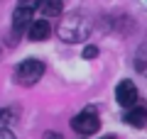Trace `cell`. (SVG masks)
Segmentation results:
<instances>
[{"instance_id": "cell-6", "label": "cell", "mask_w": 147, "mask_h": 139, "mask_svg": "<svg viewBox=\"0 0 147 139\" xmlns=\"http://www.w3.org/2000/svg\"><path fill=\"white\" fill-rule=\"evenodd\" d=\"M125 122L132 127H145L147 124V105H132L125 112Z\"/></svg>"}, {"instance_id": "cell-5", "label": "cell", "mask_w": 147, "mask_h": 139, "mask_svg": "<svg viewBox=\"0 0 147 139\" xmlns=\"http://www.w3.org/2000/svg\"><path fill=\"white\" fill-rule=\"evenodd\" d=\"M115 100L123 105V108H132L137 103V88L132 81H120L115 88Z\"/></svg>"}, {"instance_id": "cell-10", "label": "cell", "mask_w": 147, "mask_h": 139, "mask_svg": "<svg viewBox=\"0 0 147 139\" xmlns=\"http://www.w3.org/2000/svg\"><path fill=\"white\" fill-rule=\"evenodd\" d=\"M12 120H15L12 110H0V124H10Z\"/></svg>"}, {"instance_id": "cell-9", "label": "cell", "mask_w": 147, "mask_h": 139, "mask_svg": "<svg viewBox=\"0 0 147 139\" xmlns=\"http://www.w3.org/2000/svg\"><path fill=\"white\" fill-rule=\"evenodd\" d=\"M135 66L140 73H145L147 76V44L140 46V51H137V59H135Z\"/></svg>"}, {"instance_id": "cell-14", "label": "cell", "mask_w": 147, "mask_h": 139, "mask_svg": "<svg viewBox=\"0 0 147 139\" xmlns=\"http://www.w3.org/2000/svg\"><path fill=\"white\" fill-rule=\"evenodd\" d=\"M103 139H113V137H103Z\"/></svg>"}, {"instance_id": "cell-4", "label": "cell", "mask_w": 147, "mask_h": 139, "mask_svg": "<svg viewBox=\"0 0 147 139\" xmlns=\"http://www.w3.org/2000/svg\"><path fill=\"white\" fill-rule=\"evenodd\" d=\"M71 127H74V132H79V134H96L100 129V120L93 110H84V112H79L71 120Z\"/></svg>"}, {"instance_id": "cell-1", "label": "cell", "mask_w": 147, "mask_h": 139, "mask_svg": "<svg viewBox=\"0 0 147 139\" xmlns=\"http://www.w3.org/2000/svg\"><path fill=\"white\" fill-rule=\"evenodd\" d=\"M88 29H91V22L88 17L79 15V12H71L69 17H64L61 22H59V39L61 41H69V44H76V41H84L86 37H88Z\"/></svg>"}, {"instance_id": "cell-12", "label": "cell", "mask_w": 147, "mask_h": 139, "mask_svg": "<svg viewBox=\"0 0 147 139\" xmlns=\"http://www.w3.org/2000/svg\"><path fill=\"white\" fill-rule=\"evenodd\" d=\"M0 139H15V134H12L10 129H5V127H0Z\"/></svg>"}, {"instance_id": "cell-11", "label": "cell", "mask_w": 147, "mask_h": 139, "mask_svg": "<svg viewBox=\"0 0 147 139\" xmlns=\"http://www.w3.org/2000/svg\"><path fill=\"white\" fill-rule=\"evenodd\" d=\"M98 56V46H86L84 49V59H96Z\"/></svg>"}, {"instance_id": "cell-13", "label": "cell", "mask_w": 147, "mask_h": 139, "mask_svg": "<svg viewBox=\"0 0 147 139\" xmlns=\"http://www.w3.org/2000/svg\"><path fill=\"white\" fill-rule=\"evenodd\" d=\"M44 139H61V134H57V132H49V134H44Z\"/></svg>"}, {"instance_id": "cell-8", "label": "cell", "mask_w": 147, "mask_h": 139, "mask_svg": "<svg viewBox=\"0 0 147 139\" xmlns=\"http://www.w3.org/2000/svg\"><path fill=\"white\" fill-rule=\"evenodd\" d=\"M61 10H64L61 0H42V5H39V12L42 15H49V17L61 15Z\"/></svg>"}, {"instance_id": "cell-3", "label": "cell", "mask_w": 147, "mask_h": 139, "mask_svg": "<svg viewBox=\"0 0 147 139\" xmlns=\"http://www.w3.org/2000/svg\"><path fill=\"white\" fill-rule=\"evenodd\" d=\"M39 5H42V0H20V3H17L15 12H12V27H15V32L30 29L32 15L39 12Z\"/></svg>"}, {"instance_id": "cell-2", "label": "cell", "mask_w": 147, "mask_h": 139, "mask_svg": "<svg viewBox=\"0 0 147 139\" xmlns=\"http://www.w3.org/2000/svg\"><path fill=\"white\" fill-rule=\"evenodd\" d=\"M42 76H44V63L37 61V59H27V61H22L15 68V83L17 86H25V88L34 86Z\"/></svg>"}, {"instance_id": "cell-7", "label": "cell", "mask_w": 147, "mask_h": 139, "mask_svg": "<svg viewBox=\"0 0 147 139\" xmlns=\"http://www.w3.org/2000/svg\"><path fill=\"white\" fill-rule=\"evenodd\" d=\"M49 32H52V27H49L47 20H37L30 25V29H27V37H30L32 41H44L49 37Z\"/></svg>"}]
</instances>
